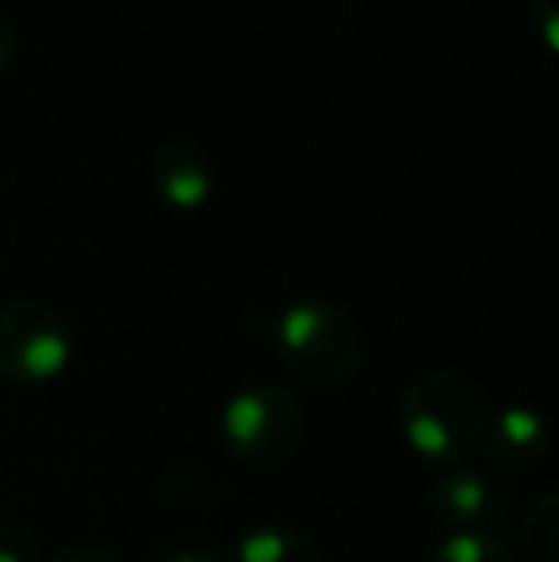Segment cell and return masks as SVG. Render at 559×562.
Here are the masks:
<instances>
[{
  "mask_svg": "<svg viewBox=\"0 0 559 562\" xmlns=\"http://www.w3.org/2000/svg\"><path fill=\"white\" fill-rule=\"evenodd\" d=\"M429 562H514L494 532H448L433 548Z\"/></svg>",
  "mask_w": 559,
  "mask_h": 562,
  "instance_id": "cell-10",
  "label": "cell"
},
{
  "mask_svg": "<svg viewBox=\"0 0 559 562\" xmlns=\"http://www.w3.org/2000/svg\"><path fill=\"white\" fill-rule=\"evenodd\" d=\"M277 348L299 386L334 394L357 379L365 363V334L334 299H295L277 318Z\"/></svg>",
  "mask_w": 559,
  "mask_h": 562,
  "instance_id": "cell-2",
  "label": "cell"
},
{
  "mask_svg": "<svg viewBox=\"0 0 559 562\" xmlns=\"http://www.w3.org/2000/svg\"><path fill=\"white\" fill-rule=\"evenodd\" d=\"M0 562H43V543L27 525H0Z\"/></svg>",
  "mask_w": 559,
  "mask_h": 562,
  "instance_id": "cell-11",
  "label": "cell"
},
{
  "mask_svg": "<svg viewBox=\"0 0 559 562\" xmlns=\"http://www.w3.org/2000/svg\"><path fill=\"white\" fill-rule=\"evenodd\" d=\"M157 562H223V551H219L215 543L200 540V536H180V540H172L169 548L161 551Z\"/></svg>",
  "mask_w": 559,
  "mask_h": 562,
  "instance_id": "cell-12",
  "label": "cell"
},
{
  "mask_svg": "<svg viewBox=\"0 0 559 562\" xmlns=\"http://www.w3.org/2000/svg\"><path fill=\"white\" fill-rule=\"evenodd\" d=\"M429 513L445 532H494L506 520V490L476 467H440L429 482Z\"/></svg>",
  "mask_w": 559,
  "mask_h": 562,
  "instance_id": "cell-5",
  "label": "cell"
},
{
  "mask_svg": "<svg viewBox=\"0 0 559 562\" xmlns=\"http://www.w3.org/2000/svg\"><path fill=\"white\" fill-rule=\"evenodd\" d=\"M74 363V334L51 306L20 303L0 306V379L15 386L54 383Z\"/></svg>",
  "mask_w": 559,
  "mask_h": 562,
  "instance_id": "cell-4",
  "label": "cell"
},
{
  "mask_svg": "<svg viewBox=\"0 0 559 562\" xmlns=\"http://www.w3.org/2000/svg\"><path fill=\"white\" fill-rule=\"evenodd\" d=\"M529 20L548 54L559 50V0H529Z\"/></svg>",
  "mask_w": 559,
  "mask_h": 562,
  "instance_id": "cell-13",
  "label": "cell"
},
{
  "mask_svg": "<svg viewBox=\"0 0 559 562\" xmlns=\"http://www.w3.org/2000/svg\"><path fill=\"white\" fill-rule=\"evenodd\" d=\"M219 440L234 463L272 471L299 456L306 440V414L283 383L257 379V383L238 386L223 402Z\"/></svg>",
  "mask_w": 559,
  "mask_h": 562,
  "instance_id": "cell-3",
  "label": "cell"
},
{
  "mask_svg": "<svg viewBox=\"0 0 559 562\" xmlns=\"http://www.w3.org/2000/svg\"><path fill=\"white\" fill-rule=\"evenodd\" d=\"M15 50H20V35H15V20L0 8V74L15 61Z\"/></svg>",
  "mask_w": 559,
  "mask_h": 562,
  "instance_id": "cell-14",
  "label": "cell"
},
{
  "mask_svg": "<svg viewBox=\"0 0 559 562\" xmlns=\"http://www.w3.org/2000/svg\"><path fill=\"white\" fill-rule=\"evenodd\" d=\"M43 562H120L112 551L104 548H89V543H77V548H62L58 555L43 559Z\"/></svg>",
  "mask_w": 559,
  "mask_h": 562,
  "instance_id": "cell-15",
  "label": "cell"
},
{
  "mask_svg": "<svg viewBox=\"0 0 559 562\" xmlns=\"http://www.w3.org/2000/svg\"><path fill=\"white\" fill-rule=\"evenodd\" d=\"M223 562H326V551L295 525H261L242 532Z\"/></svg>",
  "mask_w": 559,
  "mask_h": 562,
  "instance_id": "cell-8",
  "label": "cell"
},
{
  "mask_svg": "<svg viewBox=\"0 0 559 562\" xmlns=\"http://www.w3.org/2000/svg\"><path fill=\"white\" fill-rule=\"evenodd\" d=\"M146 177L157 200L177 211H200L215 192V165H211L208 149L185 134L157 142L149 154Z\"/></svg>",
  "mask_w": 559,
  "mask_h": 562,
  "instance_id": "cell-6",
  "label": "cell"
},
{
  "mask_svg": "<svg viewBox=\"0 0 559 562\" xmlns=\"http://www.w3.org/2000/svg\"><path fill=\"white\" fill-rule=\"evenodd\" d=\"M403 437L418 456L440 467L463 463L487 429V398L471 375L456 368L418 371L399 402Z\"/></svg>",
  "mask_w": 559,
  "mask_h": 562,
  "instance_id": "cell-1",
  "label": "cell"
},
{
  "mask_svg": "<svg viewBox=\"0 0 559 562\" xmlns=\"http://www.w3.org/2000/svg\"><path fill=\"white\" fill-rule=\"evenodd\" d=\"M483 456L494 471L502 474H525L545 467L548 451H552V429L548 422L529 406H506L479 437Z\"/></svg>",
  "mask_w": 559,
  "mask_h": 562,
  "instance_id": "cell-7",
  "label": "cell"
},
{
  "mask_svg": "<svg viewBox=\"0 0 559 562\" xmlns=\"http://www.w3.org/2000/svg\"><path fill=\"white\" fill-rule=\"evenodd\" d=\"M559 528H556V494H540L522 525V555L525 562H556Z\"/></svg>",
  "mask_w": 559,
  "mask_h": 562,
  "instance_id": "cell-9",
  "label": "cell"
}]
</instances>
